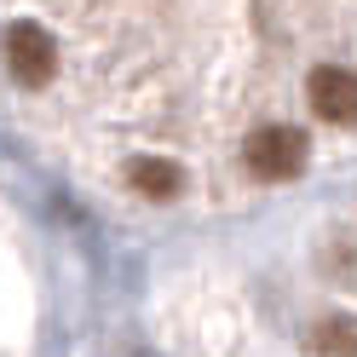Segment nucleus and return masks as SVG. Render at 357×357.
Wrapping results in <instances>:
<instances>
[{
	"label": "nucleus",
	"mask_w": 357,
	"mask_h": 357,
	"mask_svg": "<svg viewBox=\"0 0 357 357\" xmlns=\"http://www.w3.org/2000/svg\"><path fill=\"white\" fill-rule=\"evenodd\" d=\"M311 357H357V317H317L311 328Z\"/></svg>",
	"instance_id": "39448f33"
},
{
	"label": "nucleus",
	"mask_w": 357,
	"mask_h": 357,
	"mask_svg": "<svg viewBox=\"0 0 357 357\" xmlns=\"http://www.w3.org/2000/svg\"><path fill=\"white\" fill-rule=\"evenodd\" d=\"M242 162H248L254 178L282 185V178H294L305 167V132L300 127H259V132H248V144H242Z\"/></svg>",
	"instance_id": "f257e3e1"
},
{
	"label": "nucleus",
	"mask_w": 357,
	"mask_h": 357,
	"mask_svg": "<svg viewBox=\"0 0 357 357\" xmlns=\"http://www.w3.org/2000/svg\"><path fill=\"white\" fill-rule=\"evenodd\" d=\"M127 185L150 196V202H167V196L185 190V173H178V162H162V155H139V162H127Z\"/></svg>",
	"instance_id": "20e7f679"
},
{
	"label": "nucleus",
	"mask_w": 357,
	"mask_h": 357,
	"mask_svg": "<svg viewBox=\"0 0 357 357\" xmlns=\"http://www.w3.org/2000/svg\"><path fill=\"white\" fill-rule=\"evenodd\" d=\"M305 93H311V109H317L323 121H334V127H351L357 121V75L351 70L323 63V70H311Z\"/></svg>",
	"instance_id": "7ed1b4c3"
},
{
	"label": "nucleus",
	"mask_w": 357,
	"mask_h": 357,
	"mask_svg": "<svg viewBox=\"0 0 357 357\" xmlns=\"http://www.w3.org/2000/svg\"><path fill=\"white\" fill-rule=\"evenodd\" d=\"M6 70L17 86H47L58 70V47L40 24H12L6 29Z\"/></svg>",
	"instance_id": "f03ea898"
}]
</instances>
